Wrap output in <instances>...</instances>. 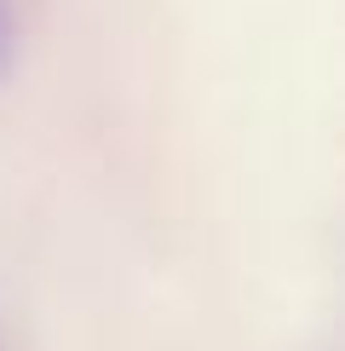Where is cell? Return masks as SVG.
I'll return each mask as SVG.
<instances>
[{"instance_id":"cell-1","label":"cell","mask_w":345,"mask_h":351,"mask_svg":"<svg viewBox=\"0 0 345 351\" xmlns=\"http://www.w3.org/2000/svg\"><path fill=\"white\" fill-rule=\"evenodd\" d=\"M6 52H12V29H6V6H0V69H6Z\"/></svg>"}]
</instances>
